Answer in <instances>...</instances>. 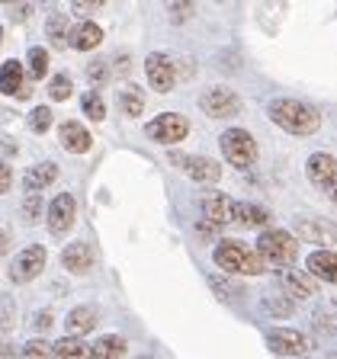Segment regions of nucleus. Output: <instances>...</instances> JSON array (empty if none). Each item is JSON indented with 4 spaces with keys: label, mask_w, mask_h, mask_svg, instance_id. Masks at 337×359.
<instances>
[{
    "label": "nucleus",
    "mask_w": 337,
    "mask_h": 359,
    "mask_svg": "<svg viewBox=\"0 0 337 359\" xmlns=\"http://www.w3.org/2000/svg\"><path fill=\"white\" fill-rule=\"evenodd\" d=\"M216 263L225 269V273H234V276H260L267 263L251 250L241 241H222L216 244Z\"/></svg>",
    "instance_id": "nucleus-3"
},
{
    "label": "nucleus",
    "mask_w": 337,
    "mask_h": 359,
    "mask_svg": "<svg viewBox=\"0 0 337 359\" xmlns=\"http://www.w3.org/2000/svg\"><path fill=\"white\" fill-rule=\"evenodd\" d=\"M0 359H16V350L13 346H0Z\"/></svg>",
    "instance_id": "nucleus-41"
},
{
    "label": "nucleus",
    "mask_w": 337,
    "mask_h": 359,
    "mask_svg": "<svg viewBox=\"0 0 337 359\" xmlns=\"http://www.w3.org/2000/svg\"><path fill=\"white\" fill-rule=\"evenodd\" d=\"M270 350L279 353V356H305L312 350V340L292 327H277L270 330Z\"/></svg>",
    "instance_id": "nucleus-13"
},
{
    "label": "nucleus",
    "mask_w": 337,
    "mask_h": 359,
    "mask_svg": "<svg viewBox=\"0 0 337 359\" xmlns=\"http://www.w3.org/2000/svg\"><path fill=\"white\" fill-rule=\"evenodd\" d=\"M22 215L29 218V222H36V218L42 215V199H39L36 193H29V199H26V212H22Z\"/></svg>",
    "instance_id": "nucleus-35"
},
{
    "label": "nucleus",
    "mask_w": 337,
    "mask_h": 359,
    "mask_svg": "<svg viewBox=\"0 0 337 359\" xmlns=\"http://www.w3.org/2000/svg\"><path fill=\"white\" fill-rule=\"evenodd\" d=\"M10 187H13V170H10V167L0 161V196L10 193Z\"/></svg>",
    "instance_id": "nucleus-38"
},
{
    "label": "nucleus",
    "mask_w": 337,
    "mask_h": 359,
    "mask_svg": "<svg viewBox=\"0 0 337 359\" xmlns=\"http://www.w3.org/2000/svg\"><path fill=\"white\" fill-rule=\"evenodd\" d=\"M296 241H308V244H318V250H331L337 244V222L322 215H302L296 218Z\"/></svg>",
    "instance_id": "nucleus-8"
},
{
    "label": "nucleus",
    "mask_w": 337,
    "mask_h": 359,
    "mask_svg": "<svg viewBox=\"0 0 337 359\" xmlns=\"http://www.w3.org/2000/svg\"><path fill=\"white\" fill-rule=\"evenodd\" d=\"M145 77H148L151 90L157 93H171L177 87V65L167 52H154L145 58Z\"/></svg>",
    "instance_id": "nucleus-9"
},
{
    "label": "nucleus",
    "mask_w": 337,
    "mask_h": 359,
    "mask_svg": "<svg viewBox=\"0 0 337 359\" xmlns=\"http://www.w3.org/2000/svg\"><path fill=\"white\" fill-rule=\"evenodd\" d=\"M48 39H52L55 48H67V42H71V22H67V16H61V13L48 16Z\"/></svg>",
    "instance_id": "nucleus-27"
},
{
    "label": "nucleus",
    "mask_w": 337,
    "mask_h": 359,
    "mask_svg": "<svg viewBox=\"0 0 337 359\" xmlns=\"http://www.w3.org/2000/svg\"><path fill=\"white\" fill-rule=\"evenodd\" d=\"M7 244H10V238H7V231H0V254L7 250Z\"/></svg>",
    "instance_id": "nucleus-42"
},
{
    "label": "nucleus",
    "mask_w": 337,
    "mask_h": 359,
    "mask_svg": "<svg viewBox=\"0 0 337 359\" xmlns=\"http://www.w3.org/2000/svg\"><path fill=\"white\" fill-rule=\"evenodd\" d=\"M29 81H26V71H22L20 61H4L0 67V93L4 97H16V100H26L29 97Z\"/></svg>",
    "instance_id": "nucleus-16"
},
{
    "label": "nucleus",
    "mask_w": 337,
    "mask_h": 359,
    "mask_svg": "<svg viewBox=\"0 0 337 359\" xmlns=\"http://www.w3.org/2000/svg\"><path fill=\"white\" fill-rule=\"evenodd\" d=\"M100 7H103L100 0H93V4H90V0H77V4H74V16H93Z\"/></svg>",
    "instance_id": "nucleus-36"
},
{
    "label": "nucleus",
    "mask_w": 337,
    "mask_h": 359,
    "mask_svg": "<svg viewBox=\"0 0 337 359\" xmlns=\"http://www.w3.org/2000/svg\"><path fill=\"white\" fill-rule=\"evenodd\" d=\"M267 116L277 122L283 132L296 135V138H308L322 128V112L315 109L312 103H302V100H292V97H283V100H273L267 106Z\"/></svg>",
    "instance_id": "nucleus-1"
},
{
    "label": "nucleus",
    "mask_w": 337,
    "mask_h": 359,
    "mask_svg": "<svg viewBox=\"0 0 337 359\" xmlns=\"http://www.w3.org/2000/svg\"><path fill=\"white\" fill-rule=\"evenodd\" d=\"M308 276L337 285V254L334 250H315V254L308 257Z\"/></svg>",
    "instance_id": "nucleus-18"
},
{
    "label": "nucleus",
    "mask_w": 337,
    "mask_h": 359,
    "mask_svg": "<svg viewBox=\"0 0 337 359\" xmlns=\"http://www.w3.org/2000/svg\"><path fill=\"white\" fill-rule=\"evenodd\" d=\"M87 74H90V81H93V83H103L106 81V65H103V61H90Z\"/></svg>",
    "instance_id": "nucleus-37"
},
{
    "label": "nucleus",
    "mask_w": 337,
    "mask_h": 359,
    "mask_svg": "<svg viewBox=\"0 0 337 359\" xmlns=\"http://www.w3.org/2000/svg\"><path fill=\"white\" fill-rule=\"evenodd\" d=\"M58 138H61V148L65 151H71V154H87L90 151V132L81 126V122H65L61 126V132H58Z\"/></svg>",
    "instance_id": "nucleus-19"
},
{
    "label": "nucleus",
    "mask_w": 337,
    "mask_h": 359,
    "mask_svg": "<svg viewBox=\"0 0 337 359\" xmlns=\"http://www.w3.org/2000/svg\"><path fill=\"white\" fill-rule=\"evenodd\" d=\"M254 254L260 257L263 263L289 269L292 263H296V257H299V241H296V234L283 231V228H270V231H263L260 238H257Z\"/></svg>",
    "instance_id": "nucleus-2"
},
{
    "label": "nucleus",
    "mask_w": 337,
    "mask_h": 359,
    "mask_svg": "<svg viewBox=\"0 0 337 359\" xmlns=\"http://www.w3.org/2000/svg\"><path fill=\"white\" fill-rule=\"evenodd\" d=\"M171 164L177 170H183L193 183L199 187H212L222 180V164H216L212 157H202V154H183V151H171Z\"/></svg>",
    "instance_id": "nucleus-5"
},
{
    "label": "nucleus",
    "mask_w": 337,
    "mask_h": 359,
    "mask_svg": "<svg viewBox=\"0 0 337 359\" xmlns=\"http://www.w3.org/2000/svg\"><path fill=\"white\" fill-rule=\"evenodd\" d=\"M100 42H103V29H100L93 20H84V22H77V26H71V45H74V48L93 52V48H100Z\"/></svg>",
    "instance_id": "nucleus-21"
},
{
    "label": "nucleus",
    "mask_w": 337,
    "mask_h": 359,
    "mask_svg": "<svg viewBox=\"0 0 337 359\" xmlns=\"http://www.w3.org/2000/svg\"><path fill=\"white\" fill-rule=\"evenodd\" d=\"M279 285H283L286 299L292 302H305L312 295H318V279H312L308 273H299V269H283L279 273Z\"/></svg>",
    "instance_id": "nucleus-15"
},
{
    "label": "nucleus",
    "mask_w": 337,
    "mask_h": 359,
    "mask_svg": "<svg viewBox=\"0 0 337 359\" xmlns=\"http://www.w3.org/2000/svg\"><path fill=\"white\" fill-rule=\"evenodd\" d=\"M119 106L122 112H126L128 119H135V116H142L145 112V93L135 83H126V87L119 90Z\"/></svg>",
    "instance_id": "nucleus-25"
},
{
    "label": "nucleus",
    "mask_w": 337,
    "mask_h": 359,
    "mask_svg": "<svg viewBox=\"0 0 337 359\" xmlns=\"http://www.w3.org/2000/svg\"><path fill=\"white\" fill-rule=\"evenodd\" d=\"M29 13H32L29 7H10V16H13V20H26Z\"/></svg>",
    "instance_id": "nucleus-40"
},
{
    "label": "nucleus",
    "mask_w": 337,
    "mask_h": 359,
    "mask_svg": "<svg viewBox=\"0 0 337 359\" xmlns=\"http://www.w3.org/2000/svg\"><path fill=\"white\" fill-rule=\"evenodd\" d=\"M45 247H39V244H32V247H22L20 254L13 257V263H10V279H13L16 285H22V283H32V279L39 276L45 269Z\"/></svg>",
    "instance_id": "nucleus-12"
},
{
    "label": "nucleus",
    "mask_w": 337,
    "mask_h": 359,
    "mask_svg": "<svg viewBox=\"0 0 337 359\" xmlns=\"http://www.w3.org/2000/svg\"><path fill=\"white\" fill-rule=\"evenodd\" d=\"M199 209H202V222L222 228V224L234 222V209H238V202H234L232 196L218 193V189H209V193L199 196Z\"/></svg>",
    "instance_id": "nucleus-11"
},
{
    "label": "nucleus",
    "mask_w": 337,
    "mask_h": 359,
    "mask_svg": "<svg viewBox=\"0 0 337 359\" xmlns=\"http://www.w3.org/2000/svg\"><path fill=\"white\" fill-rule=\"evenodd\" d=\"M29 128L36 135L48 132V128H52V106H36V109L29 112Z\"/></svg>",
    "instance_id": "nucleus-31"
},
{
    "label": "nucleus",
    "mask_w": 337,
    "mask_h": 359,
    "mask_svg": "<svg viewBox=\"0 0 337 359\" xmlns=\"http://www.w3.org/2000/svg\"><path fill=\"white\" fill-rule=\"evenodd\" d=\"M199 238H202V241H212V238H216V224L202 222V224H199Z\"/></svg>",
    "instance_id": "nucleus-39"
},
{
    "label": "nucleus",
    "mask_w": 337,
    "mask_h": 359,
    "mask_svg": "<svg viewBox=\"0 0 337 359\" xmlns=\"http://www.w3.org/2000/svg\"><path fill=\"white\" fill-rule=\"evenodd\" d=\"M55 180H58V167H55L52 161H45V164H32L29 170L22 173V187L39 196L45 187H52Z\"/></svg>",
    "instance_id": "nucleus-20"
},
{
    "label": "nucleus",
    "mask_w": 337,
    "mask_h": 359,
    "mask_svg": "<svg viewBox=\"0 0 337 359\" xmlns=\"http://www.w3.org/2000/svg\"><path fill=\"white\" fill-rule=\"evenodd\" d=\"M263 308H267L270 314H277V318H286V314H292L296 302L286 299V295H267V299H263Z\"/></svg>",
    "instance_id": "nucleus-32"
},
{
    "label": "nucleus",
    "mask_w": 337,
    "mask_h": 359,
    "mask_svg": "<svg viewBox=\"0 0 337 359\" xmlns=\"http://www.w3.org/2000/svg\"><path fill=\"white\" fill-rule=\"evenodd\" d=\"M22 359H55V350L45 340H29L26 350H22Z\"/></svg>",
    "instance_id": "nucleus-33"
},
{
    "label": "nucleus",
    "mask_w": 337,
    "mask_h": 359,
    "mask_svg": "<svg viewBox=\"0 0 337 359\" xmlns=\"http://www.w3.org/2000/svg\"><path fill=\"white\" fill-rule=\"evenodd\" d=\"M52 350H55V359H93L90 344H84L77 337H65V340H58Z\"/></svg>",
    "instance_id": "nucleus-24"
},
{
    "label": "nucleus",
    "mask_w": 337,
    "mask_h": 359,
    "mask_svg": "<svg viewBox=\"0 0 337 359\" xmlns=\"http://www.w3.org/2000/svg\"><path fill=\"white\" fill-rule=\"evenodd\" d=\"M199 109L206 112L209 119H234L241 112V97L232 87L218 83V87H209L199 97Z\"/></svg>",
    "instance_id": "nucleus-7"
},
{
    "label": "nucleus",
    "mask_w": 337,
    "mask_h": 359,
    "mask_svg": "<svg viewBox=\"0 0 337 359\" xmlns=\"http://www.w3.org/2000/svg\"><path fill=\"white\" fill-rule=\"evenodd\" d=\"M145 135H148L151 142L171 148V144H180L190 135V119L180 116V112H161V116H154V119L145 126Z\"/></svg>",
    "instance_id": "nucleus-6"
},
{
    "label": "nucleus",
    "mask_w": 337,
    "mask_h": 359,
    "mask_svg": "<svg viewBox=\"0 0 337 359\" xmlns=\"http://www.w3.org/2000/svg\"><path fill=\"white\" fill-rule=\"evenodd\" d=\"M328 199H331V202H334V205H337V183H334V187L328 189Z\"/></svg>",
    "instance_id": "nucleus-43"
},
{
    "label": "nucleus",
    "mask_w": 337,
    "mask_h": 359,
    "mask_svg": "<svg viewBox=\"0 0 337 359\" xmlns=\"http://www.w3.org/2000/svg\"><path fill=\"white\" fill-rule=\"evenodd\" d=\"M218 148H222L225 161H228L232 167H238V170L254 167L257 164V154H260V148H257V142H254V135L247 132V128H228V132H222Z\"/></svg>",
    "instance_id": "nucleus-4"
},
{
    "label": "nucleus",
    "mask_w": 337,
    "mask_h": 359,
    "mask_svg": "<svg viewBox=\"0 0 337 359\" xmlns=\"http://www.w3.org/2000/svg\"><path fill=\"white\" fill-rule=\"evenodd\" d=\"M61 266H65L67 273H87V269L93 266V250H90V244H84V241L67 244L65 250H61Z\"/></svg>",
    "instance_id": "nucleus-17"
},
{
    "label": "nucleus",
    "mask_w": 337,
    "mask_h": 359,
    "mask_svg": "<svg viewBox=\"0 0 337 359\" xmlns=\"http://www.w3.org/2000/svg\"><path fill=\"white\" fill-rule=\"evenodd\" d=\"M90 350H93V359H122L128 346H126V340H122V337L106 334V337H100Z\"/></svg>",
    "instance_id": "nucleus-23"
},
{
    "label": "nucleus",
    "mask_w": 337,
    "mask_h": 359,
    "mask_svg": "<svg viewBox=\"0 0 337 359\" xmlns=\"http://www.w3.org/2000/svg\"><path fill=\"white\" fill-rule=\"evenodd\" d=\"M74 218H77V199L71 193H58L52 202H48L45 222H48V231H52L55 238L71 231V228H74Z\"/></svg>",
    "instance_id": "nucleus-10"
},
{
    "label": "nucleus",
    "mask_w": 337,
    "mask_h": 359,
    "mask_svg": "<svg viewBox=\"0 0 337 359\" xmlns=\"http://www.w3.org/2000/svg\"><path fill=\"white\" fill-rule=\"evenodd\" d=\"M26 61H29V77L32 81H42L45 74H48V52L45 48H29V55H26Z\"/></svg>",
    "instance_id": "nucleus-29"
},
{
    "label": "nucleus",
    "mask_w": 337,
    "mask_h": 359,
    "mask_svg": "<svg viewBox=\"0 0 337 359\" xmlns=\"http://www.w3.org/2000/svg\"><path fill=\"white\" fill-rule=\"evenodd\" d=\"M209 285L218 292V295H222V299H228V302H234V299H238V292L232 289L234 283H228V279H222V276H209Z\"/></svg>",
    "instance_id": "nucleus-34"
},
{
    "label": "nucleus",
    "mask_w": 337,
    "mask_h": 359,
    "mask_svg": "<svg viewBox=\"0 0 337 359\" xmlns=\"http://www.w3.org/2000/svg\"><path fill=\"white\" fill-rule=\"evenodd\" d=\"M305 177L312 180L318 189H324V193H328V189L337 183V157L334 154H324V151L312 154V157H308V164H305Z\"/></svg>",
    "instance_id": "nucleus-14"
},
{
    "label": "nucleus",
    "mask_w": 337,
    "mask_h": 359,
    "mask_svg": "<svg viewBox=\"0 0 337 359\" xmlns=\"http://www.w3.org/2000/svg\"><path fill=\"white\" fill-rule=\"evenodd\" d=\"M234 222L251 224V228H263V224L270 222V212L260 209V205H251V202H238V209H234Z\"/></svg>",
    "instance_id": "nucleus-26"
},
{
    "label": "nucleus",
    "mask_w": 337,
    "mask_h": 359,
    "mask_svg": "<svg viewBox=\"0 0 337 359\" xmlns=\"http://www.w3.org/2000/svg\"><path fill=\"white\" fill-rule=\"evenodd\" d=\"M71 93H74V83H71V77H67V74H55L52 81H48V97H52L55 103L67 100Z\"/></svg>",
    "instance_id": "nucleus-30"
},
{
    "label": "nucleus",
    "mask_w": 337,
    "mask_h": 359,
    "mask_svg": "<svg viewBox=\"0 0 337 359\" xmlns=\"http://www.w3.org/2000/svg\"><path fill=\"white\" fill-rule=\"evenodd\" d=\"M0 42H4V26H0Z\"/></svg>",
    "instance_id": "nucleus-44"
},
{
    "label": "nucleus",
    "mask_w": 337,
    "mask_h": 359,
    "mask_svg": "<svg viewBox=\"0 0 337 359\" xmlns=\"http://www.w3.org/2000/svg\"><path fill=\"white\" fill-rule=\"evenodd\" d=\"M65 327H67V334H74L77 340H81L84 334H90V330L97 327V311L90 305H77L74 311H67Z\"/></svg>",
    "instance_id": "nucleus-22"
},
{
    "label": "nucleus",
    "mask_w": 337,
    "mask_h": 359,
    "mask_svg": "<svg viewBox=\"0 0 337 359\" xmlns=\"http://www.w3.org/2000/svg\"><path fill=\"white\" fill-rule=\"evenodd\" d=\"M81 109H84V116L87 119H93V122H103L106 119V106H103V97H100L97 90H87L81 97Z\"/></svg>",
    "instance_id": "nucleus-28"
}]
</instances>
